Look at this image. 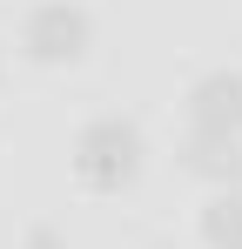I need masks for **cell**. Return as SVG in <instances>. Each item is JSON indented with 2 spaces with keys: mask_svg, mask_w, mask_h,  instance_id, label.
I'll use <instances>...</instances> for the list:
<instances>
[{
  "mask_svg": "<svg viewBox=\"0 0 242 249\" xmlns=\"http://www.w3.org/2000/svg\"><path fill=\"white\" fill-rule=\"evenodd\" d=\"M202 243L208 249H242V189H215L202 209Z\"/></svg>",
  "mask_w": 242,
  "mask_h": 249,
  "instance_id": "4",
  "label": "cell"
},
{
  "mask_svg": "<svg viewBox=\"0 0 242 249\" xmlns=\"http://www.w3.org/2000/svg\"><path fill=\"white\" fill-rule=\"evenodd\" d=\"M20 249H68V236H61V229H27Z\"/></svg>",
  "mask_w": 242,
  "mask_h": 249,
  "instance_id": "5",
  "label": "cell"
},
{
  "mask_svg": "<svg viewBox=\"0 0 242 249\" xmlns=\"http://www.w3.org/2000/svg\"><path fill=\"white\" fill-rule=\"evenodd\" d=\"M189 128L195 135H229L242 142V74L236 68H215L189 88Z\"/></svg>",
  "mask_w": 242,
  "mask_h": 249,
  "instance_id": "3",
  "label": "cell"
},
{
  "mask_svg": "<svg viewBox=\"0 0 242 249\" xmlns=\"http://www.w3.org/2000/svg\"><path fill=\"white\" fill-rule=\"evenodd\" d=\"M87 41H94V20H87V7H74V0H40L34 14H27V27H20V47L34 54L40 68L81 61Z\"/></svg>",
  "mask_w": 242,
  "mask_h": 249,
  "instance_id": "2",
  "label": "cell"
},
{
  "mask_svg": "<svg viewBox=\"0 0 242 249\" xmlns=\"http://www.w3.org/2000/svg\"><path fill=\"white\" fill-rule=\"evenodd\" d=\"M74 175H81V189H94V196L128 189V182L141 175V128L121 122V115L87 122L74 135Z\"/></svg>",
  "mask_w": 242,
  "mask_h": 249,
  "instance_id": "1",
  "label": "cell"
}]
</instances>
